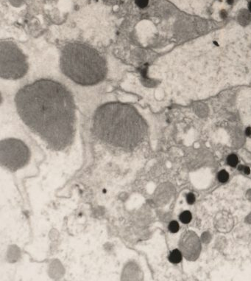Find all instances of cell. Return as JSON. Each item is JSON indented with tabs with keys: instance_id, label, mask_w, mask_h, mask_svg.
<instances>
[{
	"instance_id": "1",
	"label": "cell",
	"mask_w": 251,
	"mask_h": 281,
	"mask_svg": "<svg viewBox=\"0 0 251 281\" xmlns=\"http://www.w3.org/2000/svg\"><path fill=\"white\" fill-rule=\"evenodd\" d=\"M25 125L57 148L71 142L75 132V105L71 94L59 83L40 80L24 86L15 97Z\"/></svg>"
},
{
	"instance_id": "2",
	"label": "cell",
	"mask_w": 251,
	"mask_h": 281,
	"mask_svg": "<svg viewBox=\"0 0 251 281\" xmlns=\"http://www.w3.org/2000/svg\"><path fill=\"white\" fill-rule=\"evenodd\" d=\"M94 129L102 140L126 148L136 146L145 133L144 123L136 109L119 103L105 104L97 110Z\"/></svg>"
},
{
	"instance_id": "3",
	"label": "cell",
	"mask_w": 251,
	"mask_h": 281,
	"mask_svg": "<svg viewBox=\"0 0 251 281\" xmlns=\"http://www.w3.org/2000/svg\"><path fill=\"white\" fill-rule=\"evenodd\" d=\"M60 68L66 77L83 86L98 84L107 72L104 58L94 49L80 43L69 44L63 49Z\"/></svg>"
},
{
	"instance_id": "4",
	"label": "cell",
	"mask_w": 251,
	"mask_h": 281,
	"mask_svg": "<svg viewBox=\"0 0 251 281\" xmlns=\"http://www.w3.org/2000/svg\"><path fill=\"white\" fill-rule=\"evenodd\" d=\"M28 65L23 52L15 44L2 41L0 44V76L4 79L21 78L27 72Z\"/></svg>"
},
{
	"instance_id": "5",
	"label": "cell",
	"mask_w": 251,
	"mask_h": 281,
	"mask_svg": "<svg viewBox=\"0 0 251 281\" xmlns=\"http://www.w3.org/2000/svg\"><path fill=\"white\" fill-rule=\"evenodd\" d=\"M180 250L189 261L197 259L201 251V242L196 233L186 231L183 233L179 241Z\"/></svg>"
},
{
	"instance_id": "6",
	"label": "cell",
	"mask_w": 251,
	"mask_h": 281,
	"mask_svg": "<svg viewBox=\"0 0 251 281\" xmlns=\"http://www.w3.org/2000/svg\"><path fill=\"white\" fill-rule=\"evenodd\" d=\"M238 22L242 26L248 25L250 22V14L247 10H241L238 14Z\"/></svg>"
},
{
	"instance_id": "7",
	"label": "cell",
	"mask_w": 251,
	"mask_h": 281,
	"mask_svg": "<svg viewBox=\"0 0 251 281\" xmlns=\"http://www.w3.org/2000/svg\"><path fill=\"white\" fill-rule=\"evenodd\" d=\"M182 255H183V254L181 253L180 250L174 249L170 252V256H169V260L172 263H178L181 261Z\"/></svg>"
},
{
	"instance_id": "8",
	"label": "cell",
	"mask_w": 251,
	"mask_h": 281,
	"mask_svg": "<svg viewBox=\"0 0 251 281\" xmlns=\"http://www.w3.org/2000/svg\"><path fill=\"white\" fill-rule=\"evenodd\" d=\"M191 218L192 216L189 211H184L180 215V220L183 224H189L191 221Z\"/></svg>"
},
{
	"instance_id": "9",
	"label": "cell",
	"mask_w": 251,
	"mask_h": 281,
	"mask_svg": "<svg viewBox=\"0 0 251 281\" xmlns=\"http://www.w3.org/2000/svg\"><path fill=\"white\" fill-rule=\"evenodd\" d=\"M227 162H228V164L231 167H236L238 165L239 159H238V157L236 155H235V154H231L227 158Z\"/></svg>"
},
{
	"instance_id": "10",
	"label": "cell",
	"mask_w": 251,
	"mask_h": 281,
	"mask_svg": "<svg viewBox=\"0 0 251 281\" xmlns=\"http://www.w3.org/2000/svg\"><path fill=\"white\" fill-rule=\"evenodd\" d=\"M217 177L220 182L225 183L228 180V179H229V174H228V173L227 171L223 170V171H221L219 172Z\"/></svg>"
},
{
	"instance_id": "11",
	"label": "cell",
	"mask_w": 251,
	"mask_h": 281,
	"mask_svg": "<svg viewBox=\"0 0 251 281\" xmlns=\"http://www.w3.org/2000/svg\"><path fill=\"white\" fill-rule=\"evenodd\" d=\"M179 224L175 221H171L170 223V224H169V230L172 233H177L179 230Z\"/></svg>"
},
{
	"instance_id": "12",
	"label": "cell",
	"mask_w": 251,
	"mask_h": 281,
	"mask_svg": "<svg viewBox=\"0 0 251 281\" xmlns=\"http://www.w3.org/2000/svg\"><path fill=\"white\" fill-rule=\"evenodd\" d=\"M149 0H136V4L140 8H144L148 5Z\"/></svg>"
},
{
	"instance_id": "13",
	"label": "cell",
	"mask_w": 251,
	"mask_h": 281,
	"mask_svg": "<svg viewBox=\"0 0 251 281\" xmlns=\"http://www.w3.org/2000/svg\"><path fill=\"white\" fill-rule=\"evenodd\" d=\"M186 200H187V202L189 203V204H192L195 203V195L193 193H189L186 196Z\"/></svg>"
},
{
	"instance_id": "14",
	"label": "cell",
	"mask_w": 251,
	"mask_h": 281,
	"mask_svg": "<svg viewBox=\"0 0 251 281\" xmlns=\"http://www.w3.org/2000/svg\"><path fill=\"white\" fill-rule=\"evenodd\" d=\"M238 169L239 170V171H243V172H244L245 174H249L250 173V168L248 167V166L240 165Z\"/></svg>"
},
{
	"instance_id": "15",
	"label": "cell",
	"mask_w": 251,
	"mask_h": 281,
	"mask_svg": "<svg viewBox=\"0 0 251 281\" xmlns=\"http://www.w3.org/2000/svg\"><path fill=\"white\" fill-rule=\"evenodd\" d=\"M245 134L248 137H251V127H248L245 130Z\"/></svg>"
},
{
	"instance_id": "16",
	"label": "cell",
	"mask_w": 251,
	"mask_h": 281,
	"mask_svg": "<svg viewBox=\"0 0 251 281\" xmlns=\"http://www.w3.org/2000/svg\"><path fill=\"white\" fill-rule=\"evenodd\" d=\"M227 15H228V14H227V13L225 11V10H222L221 13H220V16H221L223 18H226Z\"/></svg>"
},
{
	"instance_id": "17",
	"label": "cell",
	"mask_w": 251,
	"mask_h": 281,
	"mask_svg": "<svg viewBox=\"0 0 251 281\" xmlns=\"http://www.w3.org/2000/svg\"><path fill=\"white\" fill-rule=\"evenodd\" d=\"M247 221H248V222L250 223L251 224V214H250L249 216H248V218H247Z\"/></svg>"
},
{
	"instance_id": "18",
	"label": "cell",
	"mask_w": 251,
	"mask_h": 281,
	"mask_svg": "<svg viewBox=\"0 0 251 281\" xmlns=\"http://www.w3.org/2000/svg\"><path fill=\"white\" fill-rule=\"evenodd\" d=\"M248 196L249 197L250 200H251V191H249L248 193Z\"/></svg>"
},
{
	"instance_id": "19",
	"label": "cell",
	"mask_w": 251,
	"mask_h": 281,
	"mask_svg": "<svg viewBox=\"0 0 251 281\" xmlns=\"http://www.w3.org/2000/svg\"><path fill=\"white\" fill-rule=\"evenodd\" d=\"M227 2H228L229 5H232L233 3V0H227Z\"/></svg>"
},
{
	"instance_id": "20",
	"label": "cell",
	"mask_w": 251,
	"mask_h": 281,
	"mask_svg": "<svg viewBox=\"0 0 251 281\" xmlns=\"http://www.w3.org/2000/svg\"><path fill=\"white\" fill-rule=\"evenodd\" d=\"M248 7H249V10L251 12V2L249 3V6Z\"/></svg>"
}]
</instances>
